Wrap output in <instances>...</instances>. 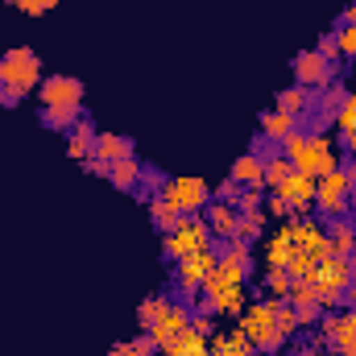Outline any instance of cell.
<instances>
[{
	"label": "cell",
	"mask_w": 356,
	"mask_h": 356,
	"mask_svg": "<svg viewBox=\"0 0 356 356\" xmlns=\"http://www.w3.org/2000/svg\"><path fill=\"white\" fill-rule=\"evenodd\" d=\"M332 253H336V245H332L327 228L294 216V220H282L277 232L266 236L261 261H266V269H286L290 277H311V269L327 261Z\"/></svg>",
	"instance_id": "cell-1"
},
{
	"label": "cell",
	"mask_w": 356,
	"mask_h": 356,
	"mask_svg": "<svg viewBox=\"0 0 356 356\" xmlns=\"http://www.w3.org/2000/svg\"><path fill=\"white\" fill-rule=\"evenodd\" d=\"M277 154L294 166V170H302V175L311 178H323L327 170H336L340 166V145L327 137V133H290L286 141H277Z\"/></svg>",
	"instance_id": "cell-2"
},
{
	"label": "cell",
	"mask_w": 356,
	"mask_h": 356,
	"mask_svg": "<svg viewBox=\"0 0 356 356\" xmlns=\"http://www.w3.org/2000/svg\"><path fill=\"white\" fill-rule=\"evenodd\" d=\"M249 340H253V348L266 356H277L282 344H290L282 332H277V298H257V302H249L245 311H241V323H236Z\"/></svg>",
	"instance_id": "cell-3"
},
{
	"label": "cell",
	"mask_w": 356,
	"mask_h": 356,
	"mask_svg": "<svg viewBox=\"0 0 356 356\" xmlns=\"http://www.w3.org/2000/svg\"><path fill=\"white\" fill-rule=\"evenodd\" d=\"M356 277L353 269V257H344V253H332L327 261H319V266L311 269V286H315V298H319V307L323 311H336V307H344V290H348V282Z\"/></svg>",
	"instance_id": "cell-4"
},
{
	"label": "cell",
	"mask_w": 356,
	"mask_h": 356,
	"mask_svg": "<svg viewBox=\"0 0 356 356\" xmlns=\"http://www.w3.org/2000/svg\"><path fill=\"white\" fill-rule=\"evenodd\" d=\"M42 79H46V67H42V58L29 46H13V50L0 54V88L29 95V91L42 88Z\"/></svg>",
	"instance_id": "cell-5"
},
{
	"label": "cell",
	"mask_w": 356,
	"mask_h": 356,
	"mask_svg": "<svg viewBox=\"0 0 356 356\" xmlns=\"http://www.w3.org/2000/svg\"><path fill=\"white\" fill-rule=\"evenodd\" d=\"M162 249H166L170 261H182V257H191V253L211 249V228H207V220H203V216H182V224H178L175 232L162 236Z\"/></svg>",
	"instance_id": "cell-6"
},
{
	"label": "cell",
	"mask_w": 356,
	"mask_h": 356,
	"mask_svg": "<svg viewBox=\"0 0 356 356\" xmlns=\"http://www.w3.org/2000/svg\"><path fill=\"white\" fill-rule=\"evenodd\" d=\"M290 75H294V83H302V88L311 91H323L336 83V75H340V67L336 63H327L315 46L311 50H298L294 54V63H290Z\"/></svg>",
	"instance_id": "cell-7"
},
{
	"label": "cell",
	"mask_w": 356,
	"mask_h": 356,
	"mask_svg": "<svg viewBox=\"0 0 356 356\" xmlns=\"http://www.w3.org/2000/svg\"><path fill=\"white\" fill-rule=\"evenodd\" d=\"M348 207H353V186H348L344 170L336 166V170H327V175L319 178V186H315V211H319L323 220H336V216H344Z\"/></svg>",
	"instance_id": "cell-8"
},
{
	"label": "cell",
	"mask_w": 356,
	"mask_h": 356,
	"mask_svg": "<svg viewBox=\"0 0 356 356\" xmlns=\"http://www.w3.org/2000/svg\"><path fill=\"white\" fill-rule=\"evenodd\" d=\"M162 199L178 211H186V216H203V207L211 203V186L203 178H166Z\"/></svg>",
	"instance_id": "cell-9"
},
{
	"label": "cell",
	"mask_w": 356,
	"mask_h": 356,
	"mask_svg": "<svg viewBox=\"0 0 356 356\" xmlns=\"http://www.w3.org/2000/svg\"><path fill=\"white\" fill-rule=\"evenodd\" d=\"M216 249H203V253H191V257H182L175 261V286L182 298H195V294H203V282H207V273L216 269Z\"/></svg>",
	"instance_id": "cell-10"
},
{
	"label": "cell",
	"mask_w": 356,
	"mask_h": 356,
	"mask_svg": "<svg viewBox=\"0 0 356 356\" xmlns=\"http://www.w3.org/2000/svg\"><path fill=\"white\" fill-rule=\"evenodd\" d=\"M38 99H42V108H63V104L83 108V79H75V75H46L42 88H38Z\"/></svg>",
	"instance_id": "cell-11"
},
{
	"label": "cell",
	"mask_w": 356,
	"mask_h": 356,
	"mask_svg": "<svg viewBox=\"0 0 356 356\" xmlns=\"http://www.w3.org/2000/svg\"><path fill=\"white\" fill-rule=\"evenodd\" d=\"M315 186H319V178L302 175V170H290V175L273 186V195H282V199L302 216V211H311V207H315Z\"/></svg>",
	"instance_id": "cell-12"
},
{
	"label": "cell",
	"mask_w": 356,
	"mask_h": 356,
	"mask_svg": "<svg viewBox=\"0 0 356 356\" xmlns=\"http://www.w3.org/2000/svg\"><path fill=\"white\" fill-rule=\"evenodd\" d=\"M182 327H191V307L178 298V302H170L166 311H162V319L149 327V340H154V348L162 353V348H170L175 344V336L182 332Z\"/></svg>",
	"instance_id": "cell-13"
},
{
	"label": "cell",
	"mask_w": 356,
	"mask_h": 356,
	"mask_svg": "<svg viewBox=\"0 0 356 356\" xmlns=\"http://www.w3.org/2000/svg\"><path fill=\"white\" fill-rule=\"evenodd\" d=\"M203 220H207V228H211L216 241H232V236H236V220H241V211H236V203L211 199V203L203 207Z\"/></svg>",
	"instance_id": "cell-14"
},
{
	"label": "cell",
	"mask_w": 356,
	"mask_h": 356,
	"mask_svg": "<svg viewBox=\"0 0 356 356\" xmlns=\"http://www.w3.org/2000/svg\"><path fill=\"white\" fill-rule=\"evenodd\" d=\"M91 154L104 158V162H120V158H133V154H137V141L124 137V133H95Z\"/></svg>",
	"instance_id": "cell-15"
},
{
	"label": "cell",
	"mask_w": 356,
	"mask_h": 356,
	"mask_svg": "<svg viewBox=\"0 0 356 356\" xmlns=\"http://www.w3.org/2000/svg\"><path fill=\"white\" fill-rule=\"evenodd\" d=\"M241 186H253V191H266V162L257 158V154H241L236 162H232V175Z\"/></svg>",
	"instance_id": "cell-16"
},
{
	"label": "cell",
	"mask_w": 356,
	"mask_h": 356,
	"mask_svg": "<svg viewBox=\"0 0 356 356\" xmlns=\"http://www.w3.org/2000/svg\"><path fill=\"white\" fill-rule=\"evenodd\" d=\"M257 133H266L269 141H286L290 133H298V116H290V112H282V108H269V112H261Z\"/></svg>",
	"instance_id": "cell-17"
},
{
	"label": "cell",
	"mask_w": 356,
	"mask_h": 356,
	"mask_svg": "<svg viewBox=\"0 0 356 356\" xmlns=\"http://www.w3.org/2000/svg\"><path fill=\"white\" fill-rule=\"evenodd\" d=\"M91 145H95V124H91V116L83 112L79 124L67 133V154H71L75 162H83V158H91Z\"/></svg>",
	"instance_id": "cell-18"
},
{
	"label": "cell",
	"mask_w": 356,
	"mask_h": 356,
	"mask_svg": "<svg viewBox=\"0 0 356 356\" xmlns=\"http://www.w3.org/2000/svg\"><path fill=\"white\" fill-rule=\"evenodd\" d=\"M141 175H145V166H141V158L133 154V158L112 162V175H108V182H112L116 191H137V186H141Z\"/></svg>",
	"instance_id": "cell-19"
},
{
	"label": "cell",
	"mask_w": 356,
	"mask_h": 356,
	"mask_svg": "<svg viewBox=\"0 0 356 356\" xmlns=\"http://www.w3.org/2000/svg\"><path fill=\"white\" fill-rule=\"evenodd\" d=\"M145 207H149V220H154V228H158L162 236H166V232H175L178 224H182V216H186V211L170 207L162 195H149V199H145Z\"/></svg>",
	"instance_id": "cell-20"
},
{
	"label": "cell",
	"mask_w": 356,
	"mask_h": 356,
	"mask_svg": "<svg viewBox=\"0 0 356 356\" xmlns=\"http://www.w3.org/2000/svg\"><path fill=\"white\" fill-rule=\"evenodd\" d=\"M311 104H315V91L302 88V83L282 88V91H277V99H273V108H282V112H290V116H302Z\"/></svg>",
	"instance_id": "cell-21"
},
{
	"label": "cell",
	"mask_w": 356,
	"mask_h": 356,
	"mask_svg": "<svg viewBox=\"0 0 356 356\" xmlns=\"http://www.w3.org/2000/svg\"><path fill=\"white\" fill-rule=\"evenodd\" d=\"M327 236H332L336 253H344V257H353V253H356V224L348 220V216L327 220Z\"/></svg>",
	"instance_id": "cell-22"
},
{
	"label": "cell",
	"mask_w": 356,
	"mask_h": 356,
	"mask_svg": "<svg viewBox=\"0 0 356 356\" xmlns=\"http://www.w3.org/2000/svg\"><path fill=\"white\" fill-rule=\"evenodd\" d=\"M158 356H207V340H203L195 327H182V332L175 336V344L162 348Z\"/></svg>",
	"instance_id": "cell-23"
},
{
	"label": "cell",
	"mask_w": 356,
	"mask_h": 356,
	"mask_svg": "<svg viewBox=\"0 0 356 356\" xmlns=\"http://www.w3.org/2000/svg\"><path fill=\"white\" fill-rule=\"evenodd\" d=\"M79 116H83V108H71V104H63V108H42V124L54 129V133H71V129L79 124Z\"/></svg>",
	"instance_id": "cell-24"
},
{
	"label": "cell",
	"mask_w": 356,
	"mask_h": 356,
	"mask_svg": "<svg viewBox=\"0 0 356 356\" xmlns=\"http://www.w3.org/2000/svg\"><path fill=\"white\" fill-rule=\"evenodd\" d=\"M266 224H269L266 211H241V220H236V241L257 245V241L266 236Z\"/></svg>",
	"instance_id": "cell-25"
},
{
	"label": "cell",
	"mask_w": 356,
	"mask_h": 356,
	"mask_svg": "<svg viewBox=\"0 0 356 356\" xmlns=\"http://www.w3.org/2000/svg\"><path fill=\"white\" fill-rule=\"evenodd\" d=\"M170 302H175L170 294H149V298H141V307H137V323H141V332H149V327L162 319V311H166Z\"/></svg>",
	"instance_id": "cell-26"
},
{
	"label": "cell",
	"mask_w": 356,
	"mask_h": 356,
	"mask_svg": "<svg viewBox=\"0 0 356 356\" xmlns=\"http://www.w3.org/2000/svg\"><path fill=\"white\" fill-rule=\"evenodd\" d=\"M261 286H266L269 298H290V286H294V277L286 273V269H266V277H261Z\"/></svg>",
	"instance_id": "cell-27"
},
{
	"label": "cell",
	"mask_w": 356,
	"mask_h": 356,
	"mask_svg": "<svg viewBox=\"0 0 356 356\" xmlns=\"http://www.w3.org/2000/svg\"><path fill=\"white\" fill-rule=\"evenodd\" d=\"M286 302L298 311V307H315L319 298H315V286H311L307 277H294V286H290V298H286Z\"/></svg>",
	"instance_id": "cell-28"
},
{
	"label": "cell",
	"mask_w": 356,
	"mask_h": 356,
	"mask_svg": "<svg viewBox=\"0 0 356 356\" xmlns=\"http://www.w3.org/2000/svg\"><path fill=\"white\" fill-rule=\"evenodd\" d=\"M207 356H253V353L236 348V344L228 340V332H216V336H207Z\"/></svg>",
	"instance_id": "cell-29"
},
{
	"label": "cell",
	"mask_w": 356,
	"mask_h": 356,
	"mask_svg": "<svg viewBox=\"0 0 356 356\" xmlns=\"http://www.w3.org/2000/svg\"><path fill=\"white\" fill-rule=\"evenodd\" d=\"M290 170H294V166H290V162H286L282 154H273V158H266V191H273V186H277L282 178L290 175Z\"/></svg>",
	"instance_id": "cell-30"
},
{
	"label": "cell",
	"mask_w": 356,
	"mask_h": 356,
	"mask_svg": "<svg viewBox=\"0 0 356 356\" xmlns=\"http://www.w3.org/2000/svg\"><path fill=\"white\" fill-rule=\"evenodd\" d=\"M261 211H266V216H273V220H294V216H298V211H294L282 195H273V191L266 195V207H261Z\"/></svg>",
	"instance_id": "cell-31"
},
{
	"label": "cell",
	"mask_w": 356,
	"mask_h": 356,
	"mask_svg": "<svg viewBox=\"0 0 356 356\" xmlns=\"http://www.w3.org/2000/svg\"><path fill=\"white\" fill-rule=\"evenodd\" d=\"M261 207H266V191L241 186V195H236V211H261Z\"/></svg>",
	"instance_id": "cell-32"
},
{
	"label": "cell",
	"mask_w": 356,
	"mask_h": 356,
	"mask_svg": "<svg viewBox=\"0 0 356 356\" xmlns=\"http://www.w3.org/2000/svg\"><path fill=\"white\" fill-rule=\"evenodd\" d=\"M277 332H282L286 340L298 332V315H294V307H290V302H282V298H277Z\"/></svg>",
	"instance_id": "cell-33"
},
{
	"label": "cell",
	"mask_w": 356,
	"mask_h": 356,
	"mask_svg": "<svg viewBox=\"0 0 356 356\" xmlns=\"http://www.w3.org/2000/svg\"><path fill=\"white\" fill-rule=\"evenodd\" d=\"M336 129H356V91L344 95V104H340V112H336Z\"/></svg>",
	"instance_id": "cell-34"
},
{
	"label": "cell",
	"mask_w": 356,
	"mask_h": 356,
	"mask_svg": "<svg viewBox=\"0 0 356 356\" xmlns=\"http://www.w3.org/2000/svg\"><path fill=\"white\" fill-rule=\"evenodd\" d=\"M336 42H340V54L356 58V25H340L336 29Z\"/></svg>",
	"instance_id": "cell-35"
},
{
	"label": "cell",
	"mask_w": 356,
	"mask_h": 356,
	"mask_svg": "<svg viewBox=\"0 0 356 356\" xmlns=\"http://www.w3.org/2000/svg\"><path fill=\"white\" fill-rule=\"evenodd\" d=\"M315 50H319V54H323L327 63H340V42H336V29H332V33H323Z\"/></svg>",
	"instance_id": "cell-36"
},
{
	"label": "cell",
	"mask_w": 356,
	"mask_h": 356,
	"mask_svg": "<svg viewBox=\"0 0 356 356\" xmlns=\"http://www.w3.org/2000/svg\"><path fill=\"white\" fill-rule=\"evenodd\" d=\"M129 356H158L154 340H149V332H141V336H133V340H129Z\"/></svg>",
	"instance_id": "cell-37"
},
{
	"label": "cell",
	"mask_w": 356,
	"mask_h": 356,
	"mask_svg": "<svg viewBox=\"0 0 356 356\" xmlns=\"http://www.w3.org/2000/svg\"><path fill=\"white\" fill-rule=\"evenodd\" d=\"M348 332H356V307L336 311V336H348ZM336 336H332V340H336Z\"/></svg>",
	"instance_id": "cell-38"
},
{
	"label": "cell",
	"mask_w": 356,
	"mask_h": 356,
	"mask_svg": "<svg viewBox=\"0 0 356 356\" xmlns=\"http://www.w3.org/2000/svg\"><path fill=\"white\" fill-rule=\"evenodd\" d=\"M249 154H257V158L266 162V158H273V154H277V141H269L266 133H257V137H253V149H249Z\"/></svg>",
	"instance_id": "cell-39"
},
{
	"label": "cell",
	"mask_w": 356,
	"mask_h": 356,
	"mask_svg": "<svg viewBox=\"0 0 356 356\" xmlns=\"http://www.w3.org/2000/svg\"><path fill=\"white\" fill-rule=\"evenodd\" d=\"M211 319H216V315H199V311H191V327H195L203 340H207V336H216V323H211Z\"/></svg>",
	"instance_id": "cell-40"
},
{
	"label": "cell",
	"mask_w": 356,
	"mask_h": 356,
	"mask_svg": "<svg viewBox=\"0 0 356 356\" xmlns=\"http://www.w3.org/2000/svg\"><path fill=\"white\" fill-rule=\"evenodd\" d=\"M236 195H241V182H236V178H224V182L216 186V199H224V203H236Z\"/></svg>",
	"instance_id": "cell-41"
},
{
	"label": "cell",
	"mask_w": 356,
	"mask_h": 356,
	"mask_svg": "<svg viewBox=\"0 0 356 356\" xmlns=\"http://www.w3.org/2000/svg\"><path fill=\"white\" fill-rule=\"evenodd\" d=\"M54 8H58V0H25L21 13H29V17H46V13H54Z\"/></svg>",
	"instance_id": "cell-42"
},
{
	"label": "cell",
	"mask_w": 356,
	"mask_h": 356,
	"mask_svg": "<svg viewBox=\"0 0 356 356\" xmlns=\"http://www.w3.org/2000/svg\"><path fill=\"white\" fill-rule=\"evenodd\" d=\"M294 315H298V327H311V323H319V315H323V307H319V302H315V307H298Z\"/></svg>",
	"instance_id": "cell-43"
},
{
	"label": "cell",
	"mask_w": 356,
	"mask_h": 356,
	"mask_svg": "<svg viewBox=\"0 0 356 356\" xmlns=\"http://www.w3.org/2000/svg\"><path fill=\"white\" fill-rule=\"evenodd\" d=\"M83 166H88V175H95V178H108V175H112V162H104V158H95V154H91V158H83Z\"/></svg>",
	"instance_id": "cell-44"
},
{
	"label": "cell",
	"mask_w": 356,
	"mask_h": 356,
	"mask_svg": "<svg viewBox=\"0 0 356 356\" xmlns=\"http://www.w3.org/2000/svg\"><path fill=\"white\" fill-rule=\"evenodd\" d=\"M332 348H336L340 356H356V332H348V336H336V340H332Z\"/></svg>",
	"instance_id": "cell-45"
},
{
	"label": "cell",
	"mask_w": 356,
	"mask_h": 356,
	"mask_svg": "<svg viewBox=\"0 0 356 356\" xmlns=\"http://www.w3.org/2000/svg\"><path fill=\"white\" fill-rule=\"evenodd\" d=\"M294 356H340L332 344H307V348H298Z\"/></svg>",
	"instance_id": "cell-46"
},
{
	"label": "cell",
	"mask_w": 356,
	"mask_h": 356,
	"mask_svg": "<svg viewBox=\"0 0 356 356\" xmlns=\"http://www.w3.org/2000/svg\"><path fill=\"white\" fill-rule=\"evenodd\" d=\"M336 145H344V154L356 158V129H340V141H336Z\"/></svg>",
	"instance_id": "cell-47"
},
{
	"label": "cell",
	"mask_w": 356,
	"mask_h": 356,
	"mask_svg": "<svg viewBox=\"0 0 356 356\" xmlns=\"http://www.w3.org/2000/svg\"><path fill=\"white\" fill-rule=\"evenodd\" d=\"M344 178H348V186H353V199H356V158H344Z\"/></svg>",
	"instance_id": "cell-48"
},
{
	"label": "cell",
	"mask_w": 356,
	"mask_h": 356,
	"mask_svg": "<svg viewBox=\"0 0 356 356\" xmlns=\"http://www.w3.org/2000/svg\"><path fill=\"white\" fill-rule=\"evenodd\" d=\"M21 99H25V95H17L13 88H0V104H8V108H17Z\"/></svg>",
	"instance_id": "cell-49"
},
{
	"label": "cell",
	"mask_w": 356,
	"mask_h": 356,
	"mask_svg": "<svg viewBox=\"0 0 356 356\" xmlns=\"http://www.w3.org/2000/svg\"><path fill=\"white\" fill-rule=\"evenodd\" d=\"M344 302H348V307H356V277L348 282V290H344Z\"/></svg>",
	"instance_id": "cell-50"
},
{
	"label": "cell",
	"mask_w": 356,
	"mask_h": 356,
	"mask_svg": "<svg viewBox=\"0 0 356 356\" xmlns=\"http://www.w3.org/2000/svg\"><path fill=\"white\" fill-rule=\"evenodd\" d=\"M108 356H129V340H120V344H112V353Z\"/></svg>",
	"instance_id": "cell-51"
},
{
	"label": "cell",
	"mask_w": 356,
	"mask_h": 356,
	"mask_svg": "<svg viewBox=\"0 0 356 356\" xmlns=\"http://www.w3.org/2000/svg\"><path fill=\"white\" fill-rule=\"evenodd\" d=\"M8 4H17V8H25V0H8Z\"/></svg>",
	"instance_id": "cell-52"
},
{
	"label": "cell",
	"mask_w": 356,
	"mask_h": 356,
	"mask_svg": "<svg viewBox=\"0 0 356 356\" xmlns=\"http://www.w3.org/2000/svg\"><path fill=\"white\" fill-rule=\"evenodd\" d=\"M353 269H356V253H353Z\"/></svg>",
	"instance_id": "cell-53"
},
{
	"label": "cell",
	"mask_w": 356,
	"mask_h": 356,
	"mask_svg": "<svg viewBox=\"0 0 356 356\" xmlns=\"http://www.w3.org/2000/svg\"><path fill=\"white\" fill-rule=\"evenodd\" d=\"M353 4H356V0H353Z\"/></svg>",
	"instance_id": "cell-54"
}]
</instances>
